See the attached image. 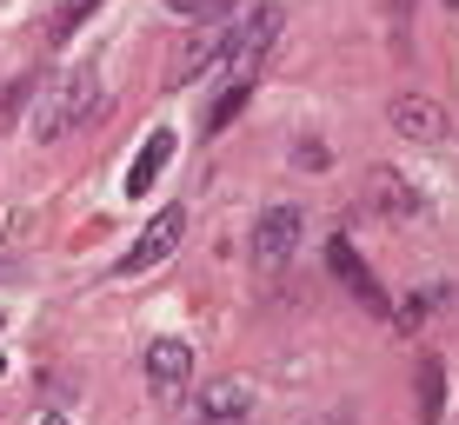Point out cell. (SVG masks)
<instances>
[{
	"mask_svg": "<svg viewBox=\"0 0 459 425\" xmlns=\"http://www.w3.org/2000/svg\"><path fill=\"white\" fill-rule=\"evenodd\" d=\"M326 266H333V279H340V286L359 299V312H373V319H393V299L379 293L373 266L353 253V240H346V233H333V240H326Z\"/></svg>",
	"mask_w": 459,
	"mask_h": 425,
	"instance_id": "5b68a950",
	"label": "cell"
},
{
	"mask_svg": "<svg viewBox=\"0 0 459 425\" xmlns=\"http://www.w3.org/2000/svg\"><path fill=\"white\" fill-rule=\"evenodd\" d=\"M93 100H100V73H93V67H74L67 81L54 87L47 114L34 120V140H60V133H74V127H81V120L93 114Z\"/></svg>",
	"mask_w": 459,
	"mask_h": 425,
	"instance_id": "7a4b0ae2",
	"label": "cell"
},
{
	"mask_svg": "<svg viewBox=\"0 0 459 425\" xmlns=\"http://www.w3.org/2000/svg\"><path fill=\"white\" fill-rule=\"evenodd\" d=\"M367 207H373L379 219H420L426 200H420V186H406L393 166H379L373 180H367Z\"/></svg>",
	"mask_w": 459,
	"mask_h": 425,
	"instance_id": "ba28073f",
	"label": "cell"
},
{
	"mask_svg": "<svg viewBox=\"0 0 459 425\" xmlns=\"http://www.w3.org/2000/svg\"><path fill=\"white\" fill-rule=\"evenodd\" d=\"M27 93H34V73H21V81H13L7 93H0V133L13 127V120H21V106H27Z\"/></svg>",
	"mask_w": 459,
	"mask_h": 425,
	"instance_id": "4fadbf2b",
	"label": "cell"
},
{
	"mask_svg": "<svg viewBox=\"0 0 459 425\" xmlns=\"http://www.w3.org/2000/svg\"><path fill=\"white\" fill-rule=\"evenodd\" d=\"M180 240H186V207H160V213L147 219V226H140V240L126 246L120 273H126V279H134V273H153V266H160Z\"/></svg>",
	"mask_w": 459,
	"mask_h": 425,
	"instance_id": "8992f818",
	"label": "cell"
},
{
	"mask_svg": "<svg viewBox=\"0 0 459 425\" xmlns=\"http://www.w3.org/2000/svg\"><path fill=\"white\" fill-rule=\"evenodd\" d=\"M453 7H459V0H453Z\"/></svg>",
	"mask_w": 459,
	"mask_h": 425,
	"instance_id": "d6986e66",
	"label": "cell"
},
{
	"mask_svg": "<svg viewBox=\"0 0 459 425\" xmlns=\"http://www.w3.org/2000/svg\"><path fill=\"white\" fill-rule=\"evenodd\" d=\"M0 372H7V359H0Z\"/></svg>",
	"mask_w": 459,
	"mask_h": 425,
	"instance_id": "e0dca14e",
	"label": "cell"
},
{
	"mask_svg": "<svg viewBox=\"0 0 459 425\" xmlns=\"http://www.w3.org/2000/svg\"><path fill=\"white\" fill-rule=\"evenodd\" d=\"M299 233H307V213L299 207H266L247 233V259L253 266H287L299 253Z\"/></svg>",
	"mask_w": 459,
	"mask_h": 425,
	"instance_id": "277c9868",
	"label": "cell"
},
{
	"mask_svg": "<svg viewBox=\"0 0 459 425\" xmlns=\"http://www.w3.org/2000/svg\"><path fill=\"white\" fill-rule=\"evenodd\" d=\"M253 412V392L240 379H207L194 392V425H247Z\"/></svg>",
	"mask_w": 459,
	"mask_h": 425,
	"instance_id": "52a82bcc",
	"label": "cell"
},
{
	"mask_svg": "<svg viewBox=\"0 0 459 425\" xmlns=\"http://www.w3.org/2000/svg\"><path fill=\"white\" fill-rule=\"evenodd\" d=\"M439 412H446V366L420 359V425H439Z\"/></svg>",
	"mask_w": 459,
	"mask_h": 425,
	"instance_id": "8fae6325",
	"label": "cell"
},
{
	"mask_svg": "<svg viewBox=\"0 0 459 425\" xmlns=\"http://www.w3.org/2000/svg\"><path fill=\"white\" fill-rule=\"evenodd\" d=\"M433 299H439V293H420V299H406V306L393 312V326H400V333H413V326H420V312L433 306Z\"/></svg>",
	"mask_w": 459,
	"mask_h": 425,
	"instance_id": "9a60e30c",
	"label": "cell"
},
{
	"mask_svg": "<svg viewBox=\"0 0 459 425\" xmlns=\"http://www.w3.org/2000/svg\"><path fill=\"white\" fill-rule=\"evenodd\" d=\"M393 133H406V140H446V106L426 100V93H400V100H393Z\"/></svg>",
	"mask_w": 459,
	"mask_h": 425,
	"instance_id": "9c48e42d",
	"label": "cell"
},
{
	"mask_svg": "<svg viewBox=\"0 0 459 425\" xmlns=\"http://www.w3.org/2000/svg\"><path fill=\"white\" fill-rule=\"evenodd\" d=\"M167 160H173V127H153V133H147V147H140V160L126 166V193L140 200V193H147V186L167 173Z\"/></svg>",
	"mask_w": 459,
	"mask_h": 425,
	"instance_id": "30bf717a",
	"label": "cell"
},
{
	"mask_svg": "<svg viewBox=\"0 0 459 425\" xmlns=\"http://www.w3.org/2000/svg\"><path fill=\"white\" fill-rule=\"evenodd\" d=\"M0 326H7V319H0Z\"/></svg>",
	"mask_w": 459,
	"mask_h": 425,
	"instance_id": "ac0fdd59",
	"label": "cell"
},
{
	"mask_svg": "<svg viewBox=\"0 0 459 425\" xmlns=\"http://www.w3.org/2000/svg\"><path fill=\"white\" fill-rule=\"evenodd\" d=\"M247 81H227L220 87V100H213V114H207V133H220V127H233V120H240V106H247Z\"/></svg>",
	"mask_w": 459,
	"mask_h": 425,
	"instance_id": "7c38bea8",
	"label": "cell"
},
{
	"mask_svg": "<svg viewBox=\"0 0 459 425\" xmlns=\"http://www.w3.org/2000/svg\"><path fill=\"white\" fill-rule=\"evenodd\" d=\"M280 27H287V13H280L273 0H260V7L233 27V40H227V81H247V87H253V73H260L266 47L280 40Z\"/></svg>",
	"mask_w": 459,
	"mask_h": 425,
	"instance_id": "6da1fadb",
	"label": "cell"
},
{
	"mask_svg": "<svg viewBox=\"0 0 459 425\" xmlns=\"http://www.w3.org/2000/svg\"><path fill=\"white\" fill-rule=\"evenodd\" d=\"M93 7H100V0H67V7H60V21H54V40H67V34H74V27L87 21Z\"/></svg>",
	"mask_w": 459,
	"mask_h": 425,
	"instance_id": "5bb4252c",
	"label": "cell"
},
{
	"mask_svg": "<svg viewBox=\"0 0 459 425\" xmlns=\"http://www.w3.org/2000/svg\"><path fill=\"white\" fill-rule=\"evenodd\" d=\"M34 425H67V419H60V412H40V419H34Z\"/></svg>",
	"mask_w": 459,
	"mask_h": 425,
	"instance_id": "2e32d148",
	"label": "cell"
},
{
	"mask_svg": "<svg viewBox=\"0 0 459 425\" xmlns=\"http://www.w3.org/2000/svg\"><path fill=\"white\" fill-rule=\"evenodd\" d=\"M140 372H147V392L160 405H180L186 392H194V345L186 339H153L147 359H140Z\"/></svg>",
	"mask_w": 459,
	"mask_h": 425,
	"instance_id": "3957f363",
	"label": "cell"
}]
</instances>
